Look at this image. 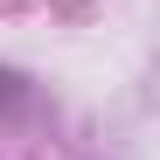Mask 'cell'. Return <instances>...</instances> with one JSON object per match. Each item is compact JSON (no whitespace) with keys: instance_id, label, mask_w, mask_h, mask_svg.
<instances>
[{"instance_id":"cell-1","label":"cell","mask_w":160,"mask_h":160,"mask_svg":"<svg viewBox=\"0 0 160 160\" xmlns=\"http://www.w3.org/2000/svg\"><path fill=\"white\" fill-rule=\"evenodd\" d=\"M14 104H28V84L14 70H0V112H14Z\"/></svg>"}]
</instances>
